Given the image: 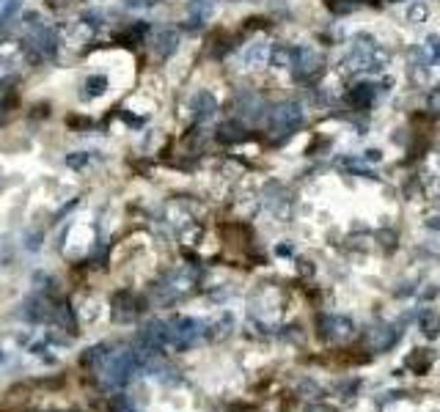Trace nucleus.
Here are the masks:
<instances>
[{
    "instance_id": "f257e3e1",
    "label": "nucleus",
    "mask_w": 440,
    "mask_h": 412,
    "mask_svg": "<svg viewBox=\"0 0 440 412\" xmlns=\"http://www.w3.org/2000/svg\"><path fill=\"white\" fill-rule=\"evenodd\" d=\"M391 64V53L374 39V36H355V42L347 47V53L339 58L341 75H377Z\"/></svg>"
},
{
    "instance_id": "f03ea898",
    "label": "nucleus",
    "mask_w": 440,
    "mask_h": 412,
    "mask_svg": "<svg viewBox=\"0 0 440 412\" xmlns=\"http://www.w3.org/2000/svg\"><path fill=\"white\" fill-rule=\"evenodd\" d=\"M138 371H140L138 352L130 349V346H119V349H113V352L105 355V360L97 365L94 374L102 379V385H108L110 390H116V387H124Z\"/></svg>"
},
{
    "instance_id": "7ed1b4c3",
    "label": "nucleus",
    "mask_w": 440,
    "mask_h": 412,
    "mask_svg": "<svg viewBox=\"0 0 440 412\" xmlns=\"http://www.w3.org/2000/svg\"><path fill=\"white\" fill-rule=\"evenodd\" d=\"M303 121H306V113H303L300 102H292V99H289V102H281V105H276V107L267 113L270 138L278 140V143H284V140H289L295 132H300Z\"/></svg>"
},
{
    "instance_id": "20e7f679",
    "label": "nucleus",
    "mask_w": 440,
    "mask_h": 412,
    "mask_svg": "<svg viewBox=\"0 0 440 412\" xmlns=\"http://www.w3.org/2000/svg\"><path fill=\"white\" fill-rule=\"evenodd\" d=\"M195 283H198V272H195L193 267H179V270L168 272V275L157 283V289H154L157 302H160V305H171V302H176V300H182V297H187V294L195 289Z\"/></svg>"
},
{
    "instance_id": "39448f33",
    "label": "nucleus",
    "mask_w": 440,
    "mask_h": 412,
    "mask_svg": "<svg viewBox=\"0 0 440 412\" xmlns=\"http://www.w3.org/2000/svg\"><path fill=\"white\" fill-rule=\"evenodd\" d=\"M25 34H28V42L31 47L45 55V58H53L58 53V36L56 31L50 28V23L39 14V12H28L25 14Z\"/></svg>"
},
{
    "instance_id": "423d86ee",
    "label": "nucleus",
    "mask_w": 440,
    "mask_h": 412,
    "mask_svg": "<svg viewBox=\"0 0 440 412\" xmlns=\"http://www.w3.org/2000/svg\"><path fill=\"white\" fill-rule=\"evenodd\" d=\"M171 324V349H190L206 338V322L193 316H173Z\"/></svg>"
},
{
    "instance_id": "0eeeda50",
    "label": "nucleus",
    "mask_w": 440,
    "mask_h": 412,
    "mask_svg": "<svg viewBox=\"0 0 440 412\" xmlns=\"http://www.w3.org/2000/svg\"><path fill=\"white\" fill-rule=\"evenodd\" d=\"M292 75L297 80H308L314 77L319 69H322V53L311 44H300V47H292V64H289Z\"/></svg>"
},
{
    "instance_id": "6e6552de",
    "label": "nucleus",
    "mask_w": 440,
    "mask_h": 412,
    "mask_svg": "<svg viewBox=\"0 0 440 412\" xmlns=\"http://www.w3.org/2000/svg\"><path fill=\"white\" fill-rule=\"evenodd\" d=\"M399 338H402V330H399L396 324L377 322V324H371V327L366 330L363 344H366V349H371L374 355H382V352H388L391 346H396Z\"/></svg>"
},
{
    "instance_id": "1a4fd4ad",
    "label": "nucleus",
    "mask_w": 440,
    "mask_h": 412,
    "mask_svg": "<svg viewBox=\"0 0 440 412\" xmlns=\"http://www.w3.org/2000/svg\"><path fill=\"white\" fill-rule=\"evenodd\" d=\"M352 333H355V324L350 316H333V313L319 316V338L339 344V341L352 338Z\"/></svg>"
},
{
    "instance_id": "9d476101",
    "label": "nucleus",
    "mask_w": 440,
    "mask_h": 412,
    "mask_svg": "<svg viewBox=\"0 0 440 412\" xmlns=\"http://www.w3.org/2000/svg\"><path fill=\"white\" fill-rule=\"evenodd\" d=\"M215 113H217V99H215V94L198 91V94L190 99V116H193V121L206 124V121L215 118Z\"/></svg>"
},
{
    "instance_id": "9b49d317",
    "label": "nucleus",
    "mask_w": 440,
    "mask_h": 412,
    "mask_svg": "<svg viewBox=\"0 0 440 412\" xmlns=\"http://www.w3.org/2000/svg\"><path fill=\"white\" fill-rule=\"evenodd\" d=\"M267 209H270L276 218H281V220H286V218H289L292 201H289V192L284 190V184L273 181V184L267 187Z\"/></svg>"
},
{
    "instance_id": "f8f14e48",
    "label": "nucleus",
    "mask_w": 440,
    "mask_h": 412,
    "mask_svg": "<svg viewBox=\"0 0 440 412\" xmlns=\"http://www.w3.org/2000/svg\"><path fill=\"white\" fill-rule=\"evenodd\" d=\"M270 50L273 44L267 39H254L245 50H243V64L248 69H262L265 64H270Z\"/></svg>"
},
{
    "instance_id": "ddd939ff",
    "label": "nucleus",
    "mask_w": 440,
    "mask_h": 412,
    "mask_svg": "<svg viewBox=\"0 0 440 412\" xmlns=\"http://www.w3.org/2000/svg\"><path fill=\"white\" fill-rule=\"evenodd\" d=\"M217 3H220V0H190V3H187V23H190V28L206 25L212 20Z\"/></svg>"
},
{
    "instance_id": "4468645a",
    "label": "nucleus",
    "mask_w": 440,
    "mask_h": 412,
    "mask_svg": "<svg viewBox=\"0 0 440 412\" xmlns=\"http://www.w3.org/2000/svg\"><path fill=\"white\" fill-rule=\"evenodd\" d=\"M23 316L28 319V322H45V319H50L53 316V305H50V300L47 297H42V294H31L25 302H23Z\"/></svg>"
},
{
    "instance_id": "2eb2a0df",
    "label": "nucleus",
    "mask_w": 440,
    "mask_h": 412,
    "mask_svg": "<svg viewBox=\"0 0 440 412\" xmlns=\"http://www.w3.org/2000/svg\"><path fill=\"white\" fill-rule=\"evenodd\" d=\"M108 88H110V77H108V75H102V72L88 75V77L80 83V99H83V102H94V99H99Z\"/></svg>"
},
{
    "instance_id": "dca6fc26",
    "label": "nucleus",
    "mask_w": 440,
    "mask_h": 412,
    "mask_svg": "<svg viewBox=\"0 0 440 412\" xmlns=\"http://www.w3.org/2000/svg\"><path fill=\"white\" fill-rule=\"evenodd\" d=\"M138 302H135V297L130 294V292H119L116 297H113V319L116 322H121V324H127V322H132L135 316H138Z\"/></svg>"
},
{
    "instance_id": "f3484780",
    "label": "nucleus",
    "mask_w": 440,
    "mask_h": 412,
    "mask_svg": "<svg viewBox=\"0 0 440 412\" xmlns=\"http://www.w3.org/2000/svg\"><path fill=\"white\" fill-rule=\"evenodd\" d=\"M377 94H380V86H374V83H358V86L350 88V105L358 107V110H369V107L374 105Z\"/></svg>"
},
{
    "instance_id": "a211bd4d",
    "label": "nucleus",
    "mask_w": 440,
    "mask_h": 412,
    "mask_svg": "<svg viewBox=\"0 0 440 412\" xmlns=\"http://www.w3.org/2000/svg\"><path fill=\"white\" fill-rule=\"evenodd\" d=\"M176 50H179V31H173V28H160L157 36H154V53L165 61V58H171Z\"/></svg>"
},
{
    "instance_id": "6ab92c4d",
    "label": "nucleus",
    "mask_w": 440,
    "mask_h": 412,
    "mask_svg": "<svg viewBox=\"0 0 440 412\" xmlns=\"http://www.w3.org/2000/svg\"><path fill=\"white\" fill-rule=\"evenodd\" d=\"M237 110H240L243 118L259 121V118H265V99L256 96V94H240L237 96Z\"/></svg>"
},
{
    "instance_id": "aec40b11",
    "label": "nucleus",
    "mask_w": 440,
    "mask_h": 412,
    "mask_svg": "<svg viewBox=\"0 0 440 412\" xmlns=\"http://www.w3.org/2000/svg\"><path fill=\"white\" fill-rule=\"evenodd\" d=\"M232 330H234V316H232V313H223L217 322H209V324H206V338H209V341H220V338H226Z\"/></svg>"
},
{
    "instance_id": "412c9836",
    "label": "nucleus",
    "mask_w": 440,
    "mask_h": 412,
    "mask_svg": "<svg viewBox=\"0 0 440 412\" xmlns=\"http://www.w3.org/2000/svg\"><path fill=\"white\" fill-rule=\"evenodd\" d=\"M407 69H410V77H413L415 83H421V86H424V83L429 80V64H426V58L421 55V50H418V47H415V50H410V66H407Z\"/></svg>"
},
{
    "instance_id": "4be33fe9",
    "label": "nucleus",
    "mask_w": 440,
    "mask_h": 412,
    "mask_svg": "<svg viewBox=\"0 0 440 412\" xmlns=\"http://www.w3.org/2000/svg\"><path fill=\"white\" fill-rule=\"evenodd\" d=\"M418 324H421V333H424L426 338H435V335L440 333V313H437L435 308H426V311H421Z\"/></svg>"
},
{
    "instance_id": "5701e85b",
    "label": "nucleus",
    "mask_w": 440,
    "mask_h": 412,
    "mask_svg": "<svg viewBox=\"0 0 440 412\" xmlns=\"http://www.w3.org/2000/svg\"><path fill=\"white\" fill-rule=\"evenodd\" d=\"M418 50H421V55L426 58L429 66L440 64V36H437V34H426V36H424V44H421Z\"/></svg>"
},
{
    "instance_id": "b1692460",
    "label": "nucleus",
    "mask_w": 440,
    "mask_h": 412,
    "mask_svg": "<svg viewBox=\"0 0 440 412\" xmlns=\"http://www.w3.org/2000/svg\"><path fill=\"white\" fill-rule=\"evenodd\" d=\"M270 64H273L276 69H289V64H292V47H289V44H273V50H270Z\"/></svg>"
},
{
    "instance_id": "393cba45",
    "label": "nucleus",
    "mask_w": 440,
    "mask_h": 412,
    "mask_svg": "<svg viewBox=\"0 0 440 412\" xmlns=\"http://www.w3.org/2000/svg\"><path fill=\"white\" fill-rule=\"evenodd\" d=\"M217 132H220L217 138L223 140V143H237V140L245 138V129H243V124H237V121H226Z\"/></svg>"
},
{
    "instance_id": "a878e982",
    "label": "nucleus",
    "mask_w": 440,
    "mask_h": 412,
    "mask_svg": "<svg viewBox=\"0 0 440 412\" xmlns=\"http://www.w3.org/2000/svg\"><path fill=\"white\" fill-rule=\"evenodd\" d=\"M426 17H429L426 3H424V0H413L410 9H407V23L410 25H421V23H426Z\"/></svg>"
},
{
    "instance_id": "bb28decb",
    "label": "nucleus",
    "mask_w": 440,
    "mask_h": 412,
    "mask_svg": "<svg viewBox=\"0 0 440 412\" xmlns=\"http://www.w3.org/2000/svg\"><path fill=\"white\" fill-rule=\"evenodd\" d=\"M23 9V0H6V3H0V23H12Z\"/></svg>"
},
{
    "instance_id": "cd10ccee",
    "label": "nucleus",
    "mask_w": 440,
    "mask_h": 412,
    "mask_svg": "<svg viewBox=\"0 0 440 412\" xmlns=\"http://www.w3.org/2000/svg\"><path fill=\"white\" fill-rule=\"evenodd\" d=\"M429 360H432V355H429L426 349H415V355H413V357H407V365H410L415 374H424V371H426V365H429Z\"/></svg>"
},
{
    "instance_id": "c85d7f7f",
    "label": "nucleus",
    "mask_w": 440,
    "mask_h": 412,
    "mask_svg": "<svg viewBox=\"0 0 440 412\" xmlns=\"http://www.w3.org/2000/svg\"><path fill=\"white\" fill-rule=\"evenodd\" d=\"M91 159H94V151H72V154L66 157V165H69L72 170H83Z\"/></svg>"
},
{
    "instance_id": "c756f323",
    "label": "nucleus",
    "mask_w": 440,
    "mask_h": 412,
    "mask_svg": "<svg viewBox=\"0 0 440 412\" xmlns=\"http://www.w3.org/2000/svg\"><path fill=\"white\" fill-rule=\"evenodd\" d=\"M121 6L127 12H151L157 6V0H121Z\"/></svg>"
},
{
    "instance_id": "7c9ffc66",
    "label": "nucleus",
    "mask_w": 440,
    "mask_h": 412,
    "mask_svg": "<svg viewBox=\"0 0 440 412\" xmlns=\"http://www.w3.org/2000/svg\"><path fill=\"white\" fill-rule=\"evenodd\" d=\"M110 412H135V409H132V404H130L124 396H116V398L110 401Z\"/></svg>"
},
{
    "instance_id": "2f4dec72",
    "label": "nucleus",
    "mask_w": 440,
    "mask_h": 412,
    "mask_svg": "<svg viewBox=\"0 0 440 412\" xmlns=\"http://www.w3.org/2000/svg\"><path fill=\"white\" fill-rule=\"evenodd\" d=\"M426 105H429V110H432V113H437V116H440V86L429 94V102H426Z\"/></svg>"
},
{
    "instance_id": "473e14b6",
    "label": "nucleus",
    "mask_w": 440,
    "mask_h": 412,
    "mask_svg": "<svg viewBox=\"0 0 440 412\" xmlns=\"http://www.w3.org/2000/svg\"><path fill=\"white\" fill-rule=\"evenodd\" d=\"M360 159H363V162H366V159H369V162H380V159H382V154H380L377 149H369V151H363V157H360Z\"/></svg>"
},
{
    "instance_id": "72a5a7b5",
    "label": "nucleus",
    "mask_w": 440,
    "mask_h": 412,
    "mask_svg": "<svg viewBox=\"0 0 440 412\" xmlns=\"http://www.w3.org/2000/svg\"><path fill=\"white\" fill-rule=\"evenodd\" d=\"M276 253H281V256H289V253H292V248H289V245H281V248H276Z\"/></svg>"
},
{
    "instance_id": "f704fd0d",
    "label": "nucleus",
    "mask_w": 440,
    "mask_h": 412,
    "mask_svg": "<svg viewBox=\"0 0 440 412\" xmlns=\"http://www.w3.org/2000/svg\"><path fill=\"white\" fill-rule=\"evenodd\" d=\"M388 3H410V0H388Z\"/></svg>"
}]
</instances>
